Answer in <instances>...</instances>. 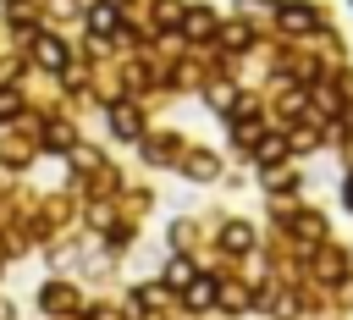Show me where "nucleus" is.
I'll return each mask as SVG.
<instances>
[{"label": "nucleus", "mask_w": 353, "mask_h": 320, "mask_svg": "<svg viewBox=\"0 0 353 320\" xmlns=\"http://www.w3.org/2000/svg\"><path fill=\"white\" fill-rule=\"evenodd\" d=\"M215 292H221V281H215V276H193V281L182 287V303H188V309H210V303H215Z\"/></svg>", "instance_id": "obj_1"}, {"label": "nucleus", "mask_w": 353, "mask_h": 320, "mask_svg": "<svg viewBox=\"0 0 353 320\" xmlns=\"http://www.w3.org/2000/svg\"><path fill=\"white\" fill-rule=\"evenodd\" d=\"M33 61H39V66H50V72H61V66H66V50H61V39L39 33V39H33Z\"/></svg>", "instance_id": "obj_2"}, {"label": "nucleus", "mask_w": 353, "mask_h": 320, "mask_svg": "<svg viewBox=\"0 0 353 320\" xmlns=\"http://www.w3.org/2000/svg\"><path fill=\"white\" fill-rule=\"evenodd\" d=\"M39 303H44L50 314H72V309H77V292L55 281V287H44V292H39Z\"/></svg>", "instance_id": "obj_3"}, {"label": "nucleus", "mask_w": 353, "mask_h": 320, "mask_svg": "<svg viewBox=\"0 0 353 320\" xmlns=\"http://www.w3.org/2000/svg\"><path fill=\"white\" fill-rule=\"evenodd\" d=\"M110 127H116L121 138H138V132H143V116H138L132 105H116V110H110Z\"/></svg>", "instance_id": "obj_4"}, {"label": "nucleus", "mask_w": 353, "mask_h": 320, "mask_svg": "<svg viewBox=\"0 0 353 320\" xmlns=\"http://www.w3.org/2000/svg\"><path fill=\"white\" fill-rule=\"evenodd\" d=\"M221 243H226V254H248V248H254V232H248L243 221H232V226L221 232Z\"/></svg>", "instance_id": "obj_5"}, {"label": "nucleus", "mask_w": 353, "mask_h": 320, "mask_svg": "<svg viewBox=\"0 0 353 320\" xmlns=\"http://www.w3.org/2000/svg\"><path fill=\"white\" fill-rule=\"evenodd\" d=\"M88 28H94V33H116V6H110V0L88 6Z\"/></svg>", "instance_id": "obj_6"}, {"label": "nucleus", "mask_w": 353, "mask_h": 320, "mask_svg": "<svg viewBox=\"0 0 353 320\" xmlns=\"http://www.w3.org/2000/svg\"><path fill=\"white\" fill-rule=\"evenodd\" d=\"M182 33H188V39H210V33H215V17H210V11H188V17H182Z\"/></svg>", "instance_id": "obj_7"}, {"label": "nucleus", "mask_w": 353, "mask_h": 320, "mask_svg": "<svg viewBox=\"0 0 353 320\" xmlns=\"http://www.w3.org/2000/svg\"><path fill=\"white\" fill-rule=\"evenodd\" d=\"M281 28L303 33V28H314V11H303V6H281Z\"/></svg>", "instance_id": "obj_8"}, {"label": "nucleus", "mask_w": 353, "mask_h": 320, "mask_svg": "<svg viewBox=\"0 0 353 320\" xmlns=\"http://www.w3.org/2000/svg\"><path fill=\"white\" fill-rule=\"evenodd\" d=\"M44 143H50V149H72V127H66V121H50V127H44Z\"/></svg>", "instance_id": "obj_9"}, {"label": "nucleus", "mask_w": 353, "mask_h": 320, "mask_svg": "<svg viewBox=\"0 0 353 320\" xmlns=\"http://www.w3.org/2000/svg\"><path fill=\"white\" fill-rule=\"evenodd\" d=\"M281 154H287V143H281V138H259V166H276Z\"/></svg>", "instance_id": "obj_10"}, {"label": "nucleus", "mask_w": 353, "mask_h": 320, "mask_svg": "<svg viewBox=\"0 0 353 320\" xmlns=\"http://www.w3.org/2000/svg\"><path fill=\"white\" fill-rule=\"evenodd\" d=\"M193 281V265L188 259H171V270H165V287H188Z\"/></svg>", "instance_id": "obj_11"}, {"label": "nucleus", "mask_w": 353, "mask_h": 320, "mask_svg": "<svg viewBox=\"0 0 353 320\" xmlns=\"http://www.w3.org/2000/svg\"><path fill=\"white\" fill-rule=\"evenodd\" d=\"M188 177H199V182L215 177V160H210V154H188Z\"/></svg>", "instance_id": "obj_12"}, {"label": "nucleus", "mask_w": 353, "mask_h": 320, "mask_svg": "<svg viewBox=\"0 0 353 320\" xmlns=\"http://www.w3.org/2000/svg\"><path fill=\"white\" fill-rule=\"evenodd\" d=\"M215 298H221L226 309H248V303H254V298H248L243 287H232V281H226V292H215Z\"/></svg>", "instance_id": "obj_13"}, {"label": "nucleus", "mask_w": 353, "mask_h": 320, "mask_svg": "<svg viewBox=\"0 0 353 320\" xmlns=\"http://www.w3.org/2000/svg\"><path fill=\"white\" fill-rule=\"evenodd\" d=\"M221 39H226V44H232V50H243V44H248V39H254V33H248V28H243V22H232V28H226V33H221Z\"/></svg>", "instance_id": "obj_14"}, {"label": "nucleus", "mask_w": 353, "mask_h": 320, "mask_svg": "<svg viewBox=\"0 0 353 320\" xmlns=\"http://www.w3.org/2000/svg\"><path fill=\"white\" fill-rule=\"evenodd\" d=\"M232 99H237V94H232V88H226V83H215V88H210V105H215V110H226V105H232Z\"/></svg>", "instance_id": "obj_15"}, {"label": "nucleus", "mask_w": 353, "mask_h": 320, "mask_svg": "<svg viewBox=\"0 0 353 320\" xmlns=\"http://www.w3.org/2000/svg\"><path fill=\"white\" fill-rule=\"evenodd\" d=\"M149 160L165 166V160H171V138H149Z\"/></svg>", "instance_id": "obj_16"}, {"label": "nucleus", "mask_w": 353, "mask_h": 320, "mask_svg": "<svg viewBox=\"0 0 353 320\" xmlns=\"http://www.w3.org/2000/svg\"><path fill=\"white\" fill-rule=\"evenodd\" d=\"M17 110H22V99H17V94H11V88H6V94H0V121H11V116H17Z\"/></svg>", "instance_id": "obj_17"}, {"label": "nucleus", "mask_w": 353, "mask_h": 320, "mask_svg": "<svg viewBox=\"0 0 353 320\" xmlns=\"http://www.w3.org/2000/svg\"><path fill=\"white\" fill-rule=\"evenodd\" d=\"M347 210H353V177H347Z\"/></svg>", "instance_id": "obj_18"}]
</instances>
